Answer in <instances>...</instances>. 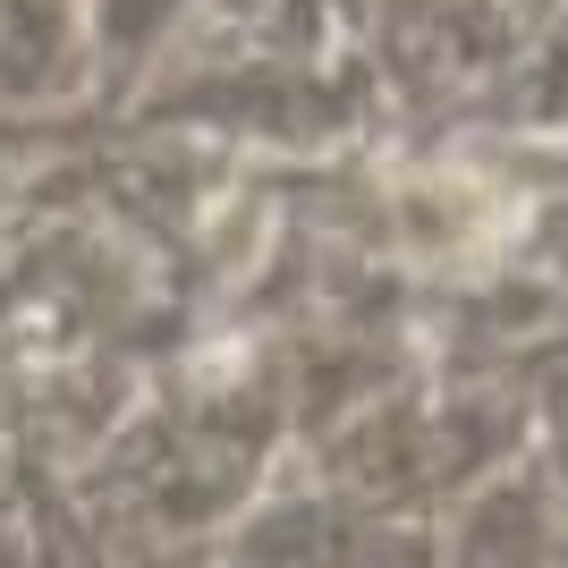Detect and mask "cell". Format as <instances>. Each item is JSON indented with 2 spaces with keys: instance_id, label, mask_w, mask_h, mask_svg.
<instances>
[{
  "instance_id": "6da1fadb",
  "label": "cell",
  "mask_w": 568,
  "mask_h": 568,
  "mask_svg": "<svg viewBox=\"0 0 568 568\" xmlns=\"http://www.w3.org/2000/svg\"><path fill=\"white\" fill-rule=\"evenodd\" d=\"M69 43V9L60 0H0V77L18 85V60H51Z\"/></svg>"
}]
</instances>
